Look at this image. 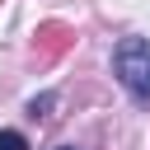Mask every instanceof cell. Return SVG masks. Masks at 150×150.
Returning a JSON list of instances; mask_svg holds the SVG:
<instances>
[{"instance_id":"2","label":"cell","mask_w":150,"mask_h":150,"mask_svg":"<svg viewBox=\"0 0 150 150\" xmlns=\"http://www.w3.org/2000/svg\"><path fill=\"white\" fill-rule=\"evenodd\" d=\"M0 150H28V141L19 131H0Z\"/></svg>"},{"instance_id":"4","label":"cell","mask_w":150,"mask_h":150,"mask_svg":"<svg viewBox=\"0 0 150 150\" xmlns=\"http://www.w3.org/2000/svg\"><path fill=\"white\" fill-rule=\"evenodd\" d=\"M61 150H75V145H61Z\"/></svg>"},{"instance_id":"1","label":"cell","mask_w":150,"mask_h":150,"mask_svg":"<svg viewBox=\"0 0 150 150\" xmlns=\"http://www.w3.org/2000/svg\"><path fill=\"white\" fill-rule=\"evenodd\" d=\"M112 70H117V84L141 108H150V42L145 38H122L117 52H112Z\"/></svg>"},{"instance_id":"3","label":"cell","mask_w":150,"mask_h":150,"mask_svg":"<svg viewBox=\"0 0 150 150\" xmlns=\"http://www.w3.org/2000/svg\"><path fill=\"white\" fill-rule=\"evenodd\" d=\"M52 103H56V98H52V94H42V98H33V103H28V112H33V117H47V108H52Z\"/></svg>"}]
</instances>
